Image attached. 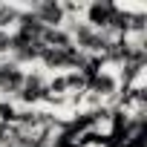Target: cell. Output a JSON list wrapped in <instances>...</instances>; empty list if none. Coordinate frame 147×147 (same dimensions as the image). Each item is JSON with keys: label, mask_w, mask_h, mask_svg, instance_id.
<instances>
[{"label": "cell", "mask_w": 147, "mask_h": 147, "mask_svg": "<svg viewBox=\"0 0 147 147\" xmlns=\"http://www.w3.org/2000/svg\"><path fill=\"white\" fill-rule=\"evenodd\" d=\"M87 55H81L75 46H66V49H49L43 46L38 63H43V69H49L52 75H58V72H72V69H84L87 66Z\"/></svg>", "instance_id": "1"}, {"label": "cell", "mask_w": 147, "mask_h": 147, "mask_svg": "<svg viewBox=\"0 0 147 147\" xmlns=\"http://www.w3.org/2000/svg\"><path fill=\"white\" fill-rule=\"evenodd\" d=\"M84 23H90L92 29L98 32H113V23L118 18V6L110 3V0H95V3H87L84 6ZM115 35V32H113Z\"/></svg>", "instance_id": "2"}, {"label": "cell", "mask_w": 147, "mask_h": 147, "mask_svg": "<svg viewBox=\"0 0 147 147\" xmlns=\"http://www.w3.org/2000/svg\"><path fill=\"white\" fill-rule=\"evenodd\" d=\"M43 98H46V78L40 75V72H26L23 87H20V92L15 95V101H18L20 107H38Z\"/></svg>", "instance_id": "3"}, {"label": "cell", "mask_w": 147, "mask_h": 147, "mask_svg": "<svg viewBox=\"0 0 147 147\" xmlns=\"http://www.w3.org/2000/svg\"><path fill=\"white\" fill-rule=\"evenodd\" d=\"M29 12L46 26V29H58L66 23V12H63V3L58 0H40V3H32Z\"/></svg>", "instance_id": "4"}, {"label": "cell", "mask_w": 147, "mask_h": 147, "mask_svg": "<svg viewBox=\"0 0 147 147\" xmlns=\"http://www.w3.org/2000/svg\"><path fill=\"white\" fill-rule=\"evenodd\" d=\"M40 43L49 46V49H66V46H72V38H69V32L63 26H58V29H46Z\"/></svg>", "instance_id": "5"}]
</instances>
